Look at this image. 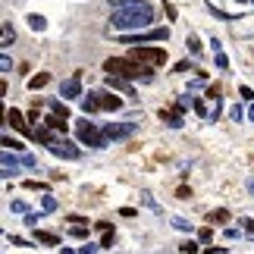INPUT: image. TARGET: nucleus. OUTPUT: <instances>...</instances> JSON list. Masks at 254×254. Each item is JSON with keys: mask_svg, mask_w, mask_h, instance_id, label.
<instances>
[{"mask_svg": "<svg viewBox=\"0 0 254 254\" xmlns=\"http://www.w3.org/2000/svg\"><path fill=\"white\" fill-rule=\"evenodd\" d=\"M248 191L254 194V176H251V179H248Z\"/></svg>", "mask_w": 254, "mask_h": 254, "instance_id": "obj_40", "label": "nucleus"}, {"mask_svg": "<svg viewBox=\"0 0 254 254\" xmlns=\"http://www.w3.org/2000/svg\"><path fill=\"white\" fill-rule=\"evenodd\" d=\"M47 82H51V75L41 72V75H32V79H28V88H32V91H38V88H44Z\"/></svg>", "mask_w": 254, "mask_h": 254, "instance_id": "obj_16", "label": "nucleus"}, {"mask_svg": "<svg viewBox=\"0 0 254 254\" xmlns=\"http://www.w3.org/2000/svg\"><path fill=\"white\" fill-rule=\"evenodd\" d=\"M179 251H182V254H198V245H194V242H182Z\"/></svg>", "mask_w": 254, "mask_h": 254, "instance_id": "obj_26", "label": "nucleus"}, {"mask_svg": "<svg viewBox=\"0 0 254 254\" xmlns=\"http://www.w3.org/2000/svg\"><path fill=\"white\" fill-rule=\"evenodd\" d=\"M35 242H41V245H60V239H57L54 232H44V229L35 232Z\"/></svg>", "mask_w": 254, "mask_h": 254, "instance_id": "obj_14", "label": "nucleus"}, {"mask_svg": "<svg viewBox=\"0 0 254 254\" xmlns=\"http://www.w3.org/2000/svg\"><path fill=\"white\" fill-rule=\"evenodd\" d=\"M75 135H79V141L82 144H88V148H107V135H104V129H97V123H79L75 126Z\"/></svg>", "mask_w": 254, "mask_h": 254, "instance_id": "obj_3", "label": "nucleus"}, {"mask_svg": "<svg viewBox=\"0 0 254 254\" xmlns=\"http://www.w3.org/2000/svg\"><path fill=\"white\" fill-rule=\"evenodd\" d=\"M28 28H32V32H44V28H47V19L38 16V13H32V16H28Z\"/></svg>", "mask_w": 254, "mask_h": 254, "instance_id": "obj_15", "label": "nucleus"}, {"mask_svg": "<svg viewBox=\"0 0 254 254\" xmlns=\"http://www.w3.org/2000/svg\"><path fill=\"white\" fill-rule=\"evenodd\" d=\"M151 22H154V9H151V3H144V0H138V3H132V6H120L110 16L113 32H141V28H148Z\"/></svg>", "mask_w": 254, "mask_h": 254, "instance_id": "obj_1", "label": "nucleus"}, {"mask_svg": "<svg viewBox=\"0 0 254 254\" xmlns=\"http://www.w3.org/2000/svg\"><path fill=\"white\" fill-rule=\"evenodd\" d=\"M72 236H75V239H85L88 229H85V226H72Z\"/></svg>", "mask_w": 254, "mask_h": 254, "instance_id": "obj_34", "label": "nucleus"}, {"mask_svg": "<svg viewBox=\"0 0 254 254\" xmlns=\"http://www.w3.org/2000/svg\"><path fill=\"white\" fill-rule=\"evenodd\" d=\"M79 254H97V245H91V242H85V245L79 248Z\"/></svg>", "mask_w": 254, "mask_h": 254, "instance_id": "obj_31", "label": "nucleus"}, {"mask_svg": "<svg viewBox=\"0 0 254 254\" xmlns=\"http://www.w3.org/2000/svg\"><path fill=\"white\" fill-rule=\"evenodd\" d=\"M239 97H242V101H251L254 91H251V88H239Z\"/></svg>", "mask_w": 254, "mask_h": 254, "instance_id": "obj_33", "label": "nucleus"}, {"mask_svg": "<svg viewBox=\"0 0 254 254\" xmlns=\"http://www.w3.org/2000/svg\"><path fill=\"white\" fill-rule=\"evenodd\" d=\"M135 129H138V123H132V120L129 123H110V126H104V135L110 141H120V138H129Z\"/></svg>", "mask_w": 254, "mask_h": 254, "instance_id": "obj_6", "label": "nucleus"}, {"mask_svg": "<svg viewBox=\"0 0 254 254\" xmlns=\"http://www.w3.org/2000/svg\"><path fill=\"white\" fill-rule=\"evenodd\" d=\"M51 110H54V113H60V116H66V120H69V110H66V104H63V101H51Z\"/></svg>", "mask_w": 254, "mask_h": 254, "instance_id": "obj_18", "label": "nucleus"}, {"mask_svg": "<svg viewBox=\"0 0 254 254\" xmlns=\"http://www.w3.org/2000/svg\"><path fill=\"white\" fill-rule=\"evenodd\" d=\"M41 210H44V213L57 210V198H54V194H44V198H41Z\"/></svg>", "mask_w": 254, "mask_h": 254, "instance_id": "obj_17", "label": "nucleus"}, {"mask_svg": "<svg viewBox=\"0 0 254 254\" xmlns=\"http://www.w3.org/2000/svg\"><path fill=\"white\" fill-rule=\"evenodd\" d=\"M51 154H57V157H66V160H79L82 157V151L75 148L72 141H66V138H57L51 144Z\"/></svg>", "mask_w": 254, "mask_h": 254, "instance_id": "obj_7", "label": "nucleus"}, {"mask_svg": "<svg viewBox=\"0 0 254 254\" xmlns=\"http://www.w3.org/2000/svg\"><path fill=\"white\" fill-rule=\"evenodd\" d=\"M207 97H220V85H210L207 88Z\"/></svg>", "mask_w": 254, "mask_h": 254, "instance_id": "obj_36", "label": "nucleus"}, {"mask_svg": "<svg viewBox=\"0 0 254 254\" xmlns=\"http://www.w3.org/2000/svg\"><path fill=\"white\" fill-rule=\"evenodd\" d=\"M129 57L138 60V63H148V66H163L167 63V51H163V47H132Z\"/></svg>", "mask_w": 254, "mask_h": 254, "instance_id": "obj_4", "label": "nucleus"}, {"mask_svg": "<svg viewBox=\"0 0 254 254\" xmlns=\"http://www.w3.org/2000/svg\"><path fill=\"white\" fill-rule=\"evenodd\" d=\"M60 97L63 101H72V97H82V75L75 72L72 79H66L63 85H60Z\"/></svg>", "mask_w": 254, "mask_h": 254, "instance_id": "obj_8", "label": "nucleus"}, {"mask_svg": "<svg viewBox=\"0 0 254 254\" xmlns=\"http://www.w3.org/2000/svg\"><path fill=\"white\" fill-rule=\"evenodd\" d=\"M6 126H13V129H19L22 135H35V129H28L25 116L19 113V110H6Z\"/></svg>", "mask_w": 254, "mask_h": 254, "instance_id": "obj_9", "label": "nucleus"}, {"mask_svg": "<svg viewBox=\"0 0 254 254\" xmlns=\"http://www.w3.org/2000/svg\"><path fill=\"white\" fill-rule=\"evenodd\" d=\"M213 220H217V223H226V220H229V210H213V213H210V223H213Z\"/></svg>", "mask_w": 254, "mask_h": 254, "instance_id": "obj_24", "label": "nucleus"}, {"mask_svg": "<svg viewBox=\"0 0 254 254\" xmlns=\"http://www.w3.org/2000/svg\"><path fill=\"white\" fill-rule=\"evenodd\" d=\"M198 239H201V242H210V239H213V229H210V226H204V229L198 232Z\"/></svg>", "mask_w": 254, "mask_h": 254, "instance_id": "obj_29", "label": "nucleus"}, {"mask_svg": "<svg viewBox=\"0 0 254 254\" xmlns=\"http://www.w3.org/2000/svg\"><path fill=\"white\" fill-rule=\"evenodd\" d=\"M173 229H179V232H191V223H185L182 217H176V220H173Z\"/></svg>", "mask_w": 254, "mask_h": 254, "instance_id": "obj_22", "label": "nucleus"}, {"mask_svg": "<svg viewBox=\"0 0 254 254\" xmlns=\"http://www.w3.org/2000/svg\"><path fill=\"white\" fill-rule=\"evenodd\" d=\"M9 210H13V213H28V204L25 201H13V204H9Z\"/></svg>", "mask_w": 254, "mask_h": 254, "instance_id": "obj_25", "label": "nucleus"}, {"mask_svg": "<svg viewBox=\"0 0 254 254\" xmlns=\"http://www.w3.org/2000/svg\"><path fill=\"white\" fill-rule=\"evenodd\" d=\"M13 25H9V22H3V47H9V44H13Z\"/></svg>", "mask_w": 254, "mask_h": 254, "instance_id": "obj_19", "label": "nucleus"}, {"mask_svg": "<svg viewBox=\"0 0 254 254\" xmlns=\"http://www.w3.org/2000/svg\"><path fill=\"white\" fill-rule=\"evenodd\" d=\"M191 69V63L189 60H182V63H176V72H189Z\"/></svg>", "mask_w": 254, "mask_h": 254, "instance_id": "obj_35", "label": "nucleus"}, {"mask_svg": "<svg viewBox=\"0 0 254 254\" xmlns=\"http://www.w3.org/2000/svg\"><path fill=\"white\" fill-rule=\"evenodd\" d=\"M239 3H245V0H239Z\"/></svg>", "mask_w": 254, "mask_h": 254, "instance_id": "obj_42", "label": "nucleus"}, {"mask_svg": "<svg viewBox=\"0 0 254 254\" xmlns=\"http://www.w3.org/2000/svg\"><path fill=\"white\" fill-rule=\"evenodd\" d=\"M191 107H194L198 116H207V104H204V101H191Z\"/></svg>", "mask_w": 254, "mask_h": 254, "instance_id": "obj_27", "label": "nucleus"}, {"mask_svg": "<svg viewBox=\"0 0 254 254\" xmlns=\"http://www.w3.org/2000/svg\"><path fill=\"white\" fill-rule=\"evenodd\" d=\"M170 32L167 28H141V32H135V35H123L120 41L123 44H135V41H167Z\"/></svg>", "mask_w": 254, "mask_h": 254, "instance_id": "obj_5", "label": "nucleus"}, {"mask_svg": "<svg viewBox=\"0 0 254 254\" xmlns=\"http://www.w3.org/2000/svg\"><path fill=\"white\" fill-rule=\"evenodd\" d=\"M110 245H113V232L107 229V232H104V239H101V248H110Z\"/></svg>", "mask_w": 254, "mask_h": 254, "instance_id": "obj_30", "label": "nucleus"}, {"mask_svg": "<svg viewBox=\"0 0 254 254\" xmlns=\"http://www.w3.org/2000/svg\"><path fill=\"white\" fill-rule=\"evenodd\" d=\"M104 69L113 72V75H123V79H151L154 66L138 63V60H132V57H110V60L104 63Z\"/></svg>", "mask_w": 254, "mask_h": 254, "instance_id": "obj_2", "label": "nucleus"}, {"mask_svg": "<svg viewBox=\"0 0 254 254\" xmlns=\"http://www.w3.org/2000/svg\"><path fill=\"white\" fill-rule=\"evenodd\" d=\"M176 110H179V113L189 110V97H179V101H176Z\"/></svg>", "mask_w": 254, "mask_h": 254, "instance_id": "obj_32", "label": "nucleus"}, {"mask_svg": "<svg viewBox=\"0 0 254 254\" xmlns=\"http://www.w3.org/2000/svg\"><path fill=\"white\" fill-rule=\"evenodd\" d=\"M185 47H189L191 54H201V44H198V38H194V35H189V38H185Z\"/></svg>", "mask_w": 254, "mask_h": 254, "instance_id": "obj_20", "label": "nucleus"}, {"mask_svg": "<svg viewBox=\"0 0 254 254\" xmlns=\"http://www.w3.org/2000/svg\"><path fill=\"white\" fill-rule=\"evenodd\" d=\"M123 107V101L116 94H107V91H101V110H120Z\"/></svg>", "mask_w": 254, "mask_h": 254, "instance_id": "obj_12", "label": "nucleus"}, {"mask_svg": "<svg viewBox=\"0 0 254 254\" xmlns=\"http://www.w3.org/2000/svg\"><path fill=\"white\" fill-rule=\"evenodd\" d=\"M132 79H123V75H107V88H113V91H129L132 94V85H129Z\"/></svg>", "mask_w": 254, "mask_h": 254, "instance_id": "obj_10", "label": "nucleus"}, {"mask_svg": "<svg viewBox=\"0 0 254 254\" xmlns=\"http://www.w3.org/2000/svg\"><path fill=\"white\" fill-rule=\"evenodd\" d=\"M229 116H232L236 123H242V120H245V110H242V104H236V107H232V110H229Z\"/></svg>", "mask_w": 254, "mask_h": 254, "instance_id": "obj_23", "label": "nucleus"}, {"mask_svg": "<svg viewBox=\"0 0 254 254\" xmlns=\"http://www.w3.org/2000/svg\"><path fill=\"white\" fill-rule=\"evenodd\" d=\"M110 3H120V6H132V3H138V0H110Z\"/></svg>", "mask_w": 254, "mask_h": 254, "instance_id": "obj_37", "label": "nucleus"}, {"mask_svg": "<svg viewBox=\"0 0 254 254\" xmlns=\"http://www.w3.org/2000/svg\"><path fill=\"white\" fill-rule=\"evenodd\" d=\"M101 110V94H85L82 97V113L88 116V113H97Z\"/></svg>", "mask_w": 254, "mask_h": 254, "instance_id": "obj_11", "label": "nucleus"}, {"mask_svg": "<svg viewBox=\"0 0 254 254\" xmlns=\"http://www.w3.org/2000/svg\"><path fill=\"white\" fill-rule=\"evenodd\" d=\"M245 223V229H248V236H254V220H242Z\"/></svg>", "mask_w": 254, "mask_h": 254, "instance_id": "obj_38", "label": "nucleus"}, {"mask_svg": "<svg viewBox=\"0 0 254 254\" xmlns=\"http://www.w3.org/2000/svg\"><path fill=\"white\" fill-rule=\"evenodd\" d=\"M213 60H217L220 69H226V66H229V60H226V54H223V51H217V57H213Z\"/></svg>", "mask_w": 254, "mask_h": 254, "instance_id": "obj_28", "label": "nucleus"}, {"mask_svg": "<svg viewBox=\"0 0 254 254\" xmlns=\"http://www.w3.org/2000/svg\"><path fill=\"white\" fill-rule=\"evenodd\" d=\"M3 148L6 151H22V141H13L9 135H3Z\"/></svg>", "mask_w": 254, "mask_h": 254, "instance_id": "obj_21", "label": "nucleus"}, {"mask_svg": "<svg viewBox=\"0 0 254 254\" xmlns=\"http://www.w3.org/2000/svg\"><path fill=\"white\" fill-rule=\"evenodd\" d=\"M248 120H254V104H251V110H248Z\"/></svg>", "mask_w": 254, "mask_h": 254, "instance_id": "obj_41", "label": "nucleus"}, {"mask_svg": "<svg viewBox=\"0 0 254 254\" xmlns=\"http://www.w3.org/2000/svg\"><path fill=\"white\" fill-rule=\"evenodd\" d=\"M60 254H79V251H72V248H60Z\"/></svg>", "mask_w": 254, "mask_h": 254, "instance_id": "obj_39", "label": "nucleus"}, {"mask_svg": "<svg viewBox=\"0 0 254 254\" xmlns=\"http://www.w3.org/2000/svg\"><path fill=\"white\" fill-rule=\"evenodd\" d=\"M160 120L167 126H173V129H179V126H182V113L179 110H160Z\"/></svg>", "mask_w": 254, "mask_h": 254, "instance_id": "obj_13", "label": "nucleus"}]
</instances>
